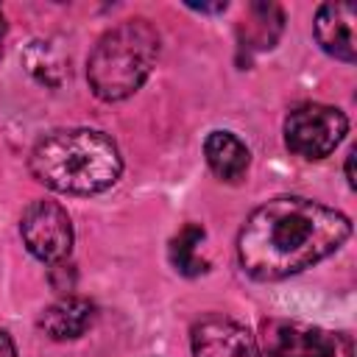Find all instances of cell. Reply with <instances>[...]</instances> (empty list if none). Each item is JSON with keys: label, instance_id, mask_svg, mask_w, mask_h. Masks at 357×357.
Here are the masks:
<instances>
[{"label": "cell", "instance_id": "cell-1", "mask_svg": "<svg viewBox=\"0 0 357 357\" xmlns=\"http://www.w3.org/2000/svg\"><path fill=\"white\" fill-rule=\"evenodd\" d=\"M351 234V220L301 195L271 198L257 206L237 237L240 268L257 282H279L335 254Z\"/></svg>", "mask_w": 357, "mask_h": 357}, {"label": "cell", "instance_id": "cell-2", "mask_svg": "<svg viewBox=\"0 0 357 357\" xmlns=\"http://www.w3.org/2000/svg\"><path fill=\"white\" fill-rule=\"evenodd\" d=\"M36 181L67 195H95L109 190L123 170L117 145L92 128H64L45 134L31 151Z\"/></svg>", "mask_w": 357, "mask_h": 357}, {"label": "cell", "instance_id": "cell-3", "mask_svg": "<svg viewBox=\"0 0 357 357\" xmlns=\"http://www.w3.org/2000/svg\"><path fill=\"white\" fill-rule=\"evenodd\" d=\"M156 59H159L156 28L142 17L126 20L112 31H106L95 45L86 61L89 86L100 100H123L142 86Z\"/></svg>", "mask_w": 357, "mask_h": 357}, {"label": "cell", "instance_id": "cell-4", "mask_svg": "<svg viewBox=\"0 0 357 357\" xmlns=\"http://www.w3.org/2000/svg\"><path fill=\"white\" fill-rule=\"evenodd\" d=\"M346 131V114L326 103H301L284 117V145L304 159L329 156L340 145Z\"/></svg>", "mask_w": 357, "mask_h": 357}, {"label": "cell", "instance_id": "cell-5", "mask_svg": "<svg viewBox=\"0 0 357 357\" xmlns=\"http://www.w3.org/2000/svg\"><path fill=\"white\" fill-rule=\"evenodd\" d=\"M20 234L28 251L47 265L64 262L73 251V223L67 209L56 201L42 198L28 204L20 220Z\"/></svg>", "mask_w": 357, "mask_h": 357}, {"label": "cell", "instance_id": "cell-6", "mask_svg": "<svg viewBox=\"0 0 357 357\" xmlns=\"http://www.w3.org/2000/svg\"><path fill=\"white\" fill-rule=\"evenodd\" d=\"M262 346L268 357H351V346L343 335L282 318L265 321Z\"/></svg>", "mask_w": 357, "mask_h": 357}, {"label": "cell", "instance_id": "cell-7", "mask_svg": "<svg viewBox=\"0 0 357 357\" xmlns=\"http://www.w3.org/2000/svg\"><path fill=\"white\" fill-rule=\"evenodd\" d=\"M192 357H259L257 337L226 315H206L190 335Z\"/></svg>", "mask_w": 357, "mask_h": 357}, {"label": "cell", "instance_id": "cell-8", "mask_svg": "<svg viewBox=\"0 0 357 357\" xmlns=\"http://www.w3.org/2000/svg\"><path fill=\"white\" fill-rule=\"evenodd\" d=\"M354 20H357V8L351 3H324L315 14L318 45L340 61H354L357 59Z\"/></svg>", "mask_w": 357, "mask_h": 357}, {"label": "cell", "instance_id": "cell-9", "mask_svg": "<svg viewBox=\"0 0 357 357\" xmlns=\"http://www.w3.org/2000/svg\"><path fill=\"white\" fill-rule=\"evenodd\" d=\"M92 321H95V304L89 298L64 296L42 312L39 329L53 340H75L92 326Z\"/></svg>", "mask_w": 357, "mask_h": 357}, {"label": "cell", "instance_id": "cell-10", "mask_svg": "<svg viewBox=\"0 0 357 357\" xmlns=\"http://www.w3.org/2000/svg\"><path fill=\"white\" fill-rule=\"evenodd\" d=\"M204 156L209 170L223 181H237L248 170V148L231 131H212L204 142Z\"/></svg>", "mask_w": 357, "mask_h": 357}, {"label": "cell", "instance_id": "cell-11", "mask_svg": "<svg viewBox=\"0 0 357 357\" xmlns=\"http://www.w3.org/2000/svg\"><path fill=\"white\" fill-rule=\"evenodd\" d=\"M282 8L273 3H251L248 8V22L240 25L243 45L248 47H273V42L282 33Z\"/></svg>", "mask_w": 357, "mask_h": 357}, {"label": "cell", "instance_id": "cell-12", "mask_svg": "<svg viewBox=\"0 0 357 357\" xmlns=\"http://www.w3.org/2000/svg\"><path fill=\"white\" fill-rule=\"evenodd\" d=\"M204 237H206V231H204L198 223H187V226H181L178 234L170 240V248H167L170 265H173L181 276H201V273L209 268L206 259L198 257V245L204 243Z\"/></svg>", "mask_w": 357, "mask_h": 357}, {"label": "cell", "instance_id": "cell-13", "mask_svg": "<svg viewBox=\"0 0 357 357\" xmlns=\"http://www.w3.org/2000/svg\"><path fill=\"white\" fill-rule=\"evenodd\" d=\"M25 64H28V73H31L36 81L47 84V86H56L50 70H56V75L64 78V61H61L45 42H33V45L28 47V53H25Z\"/></svg>", "mask_w": 357, "mask_h": 357}, {"label": "cell", "instance_id": "cell-14", "mask_svg": "<svg viewBox=\"0 0 357 357\" xmlns=\"http://www.w3.org/2000/svg\"><path fill=\"white\" fill-rule=\"evenodd\" d=\"M0 357H17L14 340L8 337V332H0Z\"/></svg>", "mask_w": 357, "mask_h": 357}, {"label": "cell", "instance_id": "cell-15", "mask_svg": "<svg viewBox=\"0 0 357 357\" xmlns=\"http://www.w3.org/2000/svg\"><path fill=\"white\" fill-rule=\"evenodd\" d=\"M190 8H195V11H206V14H212V11H226V0H220V3H187Z\"/></svg>", "mask_w": 357, "mask_h": 357}, {"label": "cell", "instance_id": "cell-16", "mask_svg": "<svg viewBox=\"0 0 357 357\" xmlns=\"http://www.w3.org/2000/svg\"><path fill=\"white\" fill-rule=\"evenodd\" d=\"M351 165H354V151H349V156H346V178H349V187H354V170H351Z\"/></svg>", "mask_w": 357, "mask_h": 357}, {"label": "cell", "instance_id": "cell-17", "mask_svg": "<svg viewBox=\"0 0 357 357\" xmlns=\"http://www.w3.org/2000/svg\"><path fill=\"white\" fill-rule=\"evenodd\" d=\"M6 33H8V25H6V17L0 11V56H3V45H6Z\"/></svg>", "mask_w": 357, "mask_h": 357}]
</instances>
